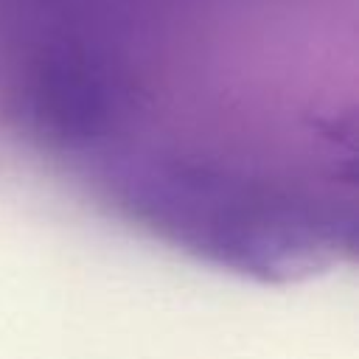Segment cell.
<instances>
[{
    "label": "cell",
    "mask_w": 359,
    "mask_h": 359,
    "mask_svg": "<svg viewBox=\"0 0 359 359\" xmlns=\"http://www.w3.org/2000/svg\"><path fill=\"white\" fill-rule=\"evenodd\" d=\"M137 208L177 241L261 278H297L331 261V219L311 199L196 165L143 177Z\"/></svg>",
    "instance_id": "cell-1"
}]
</instances>
